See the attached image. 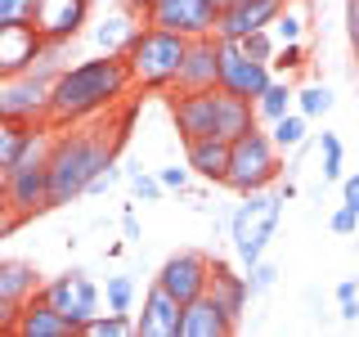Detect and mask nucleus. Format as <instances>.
I'll return each instance as SVG.
<instances>
[{"label":"nucleus","instance_id":"nucleus-29","mask_svg":"<svg viewBox=\"0 0 359 337\" xmlns=\"http://www.w3.org/2000/svg\"><path fill=\"white\" fill-rule=\"evenodd\" d=\"M104 297H108V310L130 315V310H135V279H130V275H108Z\"/></svg>","mask_w":359,"mask_h":337},{"label":"nucleus","instance_id":"nucleus-10","mask_svg":"<svg viewBox=\"0 0 359 337\" xmlns=\"http://www.w3.org/2000/svg\"><path fill=\"white\" fill-rule=\"evenodd\" d=\"M144 22L153 27H171L180 37H216L220 5L216 0H153V9L144 14Z\"/></svg>","mask_w":359,"mask_h":337},{"label":"nucleus","instance_id":"nucleus-23","mask_svg":"<svg viewBox=\"0 0 359 337\" xmlns=\"http://www.w3.org/2000/svg\"><path fill=\"white\" fill-rule=\"evenodd\" d=\"M135 37H140V22H130L126 14H112V18H104L95 27V45L108 50V54H126Z\"/></svg>","mask_w":359,"mask_h":337},{"label":"nucleus","instance_id":"nucleus-8","mask_svg":"<svg viewBox=\"0 0 359 337\" xmlns=\"http://www.w3.org/2000/svg\"><path fill=\"white\" fill-rule=\"evenodd\" d=\"M41 297L50 301L54 310H63L67 319H72V329H76V333H81V329H86V319H95L99 306H104V288H99L81 265L67 270V275H54L50 284H41Z\"/></svg>","mask_w":359,"mask_h":337},{"label":"nucleus","instance_id":"nucleus-45","mask_svg":"<svg viewBox=\"0 0 359 337\" xmlns=\"http://www.w3.org/2000/svg\"><path fill=\"white\" fill-rule=\"evenodd\" d=\"M278 194L292 202V198H297V180H292V176H287V180H278Z\"/></svg>","mask_w":359,"mask_h":337},{"label":"nucleus","instance_id":"nucleus-18","mask_svg":"<svg viewBox=\"0 0 359 337\" xmlns=\"http://www.w3.org/2000/svg\"><path fill=\"white\" fill-rule=\"evenodd\" d=\"M220 86V37H194L184 54V67H180L175 95H189V90H216Z\"/></svg>","mask_w":359,"mask_h":337},{"label":"nucleus","instance_id":"nucleus-24","mask_svg":"<svg viewBox=\"0 0 359 337\" xmlns=\"http://www.w3.org/2000/svg\"><path fill=\"white\" fill-rule=\"evenodd\" d=\"M292 108H297V90L287 86V77H274V81L265 86V95L256 99V112H261V121H278V117H287Z\"/></svg>","mask_w":359,"mask_h":337},{"label":"nucleus","instance_id":"nucleus-13","mask_svg":"<svg viewBox=\"0 0 359 337\" xmlns=\"http://www.w3.org/2000/svg\"><path fill=\"white\" fill-rule=\"evenodd\" d=\"M287 9V0H229L220 9V22H216V37L220 41H243L261 27H274V18Z\"/></svg>","mask_w":359,"mask_h":337},{"label":"nucleus","instance_id":"nucleus-38","mask_svg":"<svg viewBox=\"0 0 359 337\" xmlns=\"http://www.w3.org/2000/svg\"><path fill=\"white\" fill-rule=\"evenodd\" d=\"M117 180H126V171H117V162H112V166H104V171L90 180L86 194H108V189H117Z\"/></svg>","mask_w":359,"mask_h":337},{"label":"nucleus","instance_id":"nucleus-36","mask_svg":"<svg viewBox=\"0 0 359 337\" xmlns=\"http://www.w3.org/2000/svg\"><path fill=\"white\" fill-rule=\"evenodd\" d=\"M32 9H36V0H0V27H9V22H32Z\"/></svg>","mask_w":359,"mask_h":337},{"label":"nucleus","instance_id":"nucleus-22","mask_svg":"<svg viewBox=\"0 0 359 337\" xmlns=\"http://www.w3.org/2000/svg\"><path fill=\"white\" fill-rule=\"evenodd\" d=\"M207 292H211V297H216L220 306L233 315V319L243 324V310H247V301H252V284H247V270L238 275V270H233L229 261H220V256H216V261H211V288H207Z\"/></svg>","mask_w":359,"mask_h":337},{"label":"nucleus","instance_id":"nucleus-44","mask_svg":"<svg viewBox=\"0 0 359 337\" xmlns=\"http://www.w3.org/2000/svg\"><path fill=\"white\" fill-rule=\"evenodd\" d=\"M355 292H359V279H341V284H337V301H341V297H355Z\"/></svg>","mask_w":359,"mask_h":337},{"label":"nucleus","instance_id":"nucleus-20","mask_svg":"<svg viewBox=\"0 0 359 337\" xmlns=\"http://www.w3.org/2000/svg\"><path fill=\"white\" fill-rule=\"evenodd\" d=\"M229 153H233V140H220V135L184 144V162L194 166V176L207 180V185H224V176H229Z\"/></svg>","mask_w":359,"mask_h":337},{"label":"nucleus","instance_id":"nucleus-7","mask_svg":"<svg viewBox=\"0 0 359 337\" xmlns=\"http://www.w3.org/2000/svg\"><path fill=\"white\" fill-rule=\"evenodd\" d=\"M283 180V149L274 144V135L252 126L247 135L233 140V153H229V176H224V189L233 194H256V189H269Z\"/></svg>","mask_w":359,"mask_h":337},{"label":"nucleus","instance_id":"nucleus-28","mask_svg":"<svg viewBox=\"0 0 359 337\" xmlns=\"http://www.w3.org/2000/svg\"><path fill=\"white\" fill-rule=\"evenodd\" d=\"M81 333H90V337H130V333H140V329H135L130 315L108 310V315H95V319H86Z\"/></svg>","mask_w":359,"mask_h":337},{"label":"nucleus","instance_id":"nucleus-16","mask_svg":"<svg viewBox=\"0 0 359 337\" xmlns=\"http://www.w3.org/2000/svg\"><path fill=\"white\" fill-rule=\"evenodd\" d=\"M45 50H50V41H45L32 22H9V27H0V77H18V72H27V67H36Z\"/></svg>","mask_w":359,"mask_h":337},{"label":"nucleus","instance_id":"nucleus-41","mask_svg":"<svg viewBox=\"0 0 359 337\" xmlns=\"http://www.w3.org/2000/svg\"><path fill=\"white\" fill-rule=\"evenodd\" d=\"M341 202H346V207H355V211H359V171L341 180Z\"/></svg>","mask_w":359,"mask_h":337},{"label":"nucleus","instance_id":"nucleus-46","mask_svg":"<svg viewBox=\"0 0 359 337\" xmlns=\"http://www.w3.org/2000/svg\"><path fill=\"white\" fill-rule=\"evenodd\" d=\"M130 5L140 9V14H149V9H153V0H130Z\"/></svg>","mask_w":359,"mask_h":337},{"label":"nucleus","instance_id":"nucleus-4","mask_svg":"<svg viewBox=\"0 0 359 337\" xmlns=\"http://www.w3.org/2000/svg\"><path fill=\"white\" fill-rule=\"evenodd\" d=\"M184 54H189V37H180L171 27H153L144 22L140 37L130 41L126 50V67H130V81L135 90H175L180 81V67H184Z\"/></svg>","mask_w":359,"mask_h":337},{"label":"nucleus","instance_id":"nucleus-37","mask_svg":"<svg viewBox=\"0 0 359 337\" xmlns=\"http://www.w3.org/2000/svg\"><path fill=\"white\" fill-rule=\"evenodd\" d=\"M328 225H332V234H341V239H351V234L359 230V211H355V207H346V202H341V207L332 211V220H328Z\"/></svg>","mask_w":359,"mask_h":337},{"label":"nucleus","instance_id":"nucleus-35","mask_svg":"<svg viewBox=\"0 0 359 337\" xmlns=\"http://www.w3.org/2000/svg\"><path fill=\"white\" fill-rule=\"evenodd\" d=\"M247 284H252V297H265V292L278 284V265L274 261H256L247 270Z\"/></svg>","mask_w":359,"mask_h":337},{"label":"nucleus","instance_id":"nucleus-27","mask_svg":"<svg viewBox=\"0 0 359 337\" xmlns=\"http://www.w3.org/2000/svg\"><path fill=\"white\" fill-rule=\"evenodd\" d=\"M346 153H341V140H337L332 131H323L319 135V171H323V180H328V185H341L346 180Z\"/></svg>","mask_w":359,"mask_h":337},{"label":"nucleus","instance_id":"nucleus-3","mask_svg":"<svg viewBox=\"0 0 359 337\" xmlns=\"http://www.w3.org/2000/svg\"><path fill=\"white\" fill-rule=\"evenodd\" d=\"M50 144H54V126L41 121L32 131V144L22 149V157L9 171H0L5 180V207H14L22 220L41 216L54 207V189H50Z\"/></svg>","mask_w":359,"mask_h":337},{"label":"nucleus","instance_id":"nucleus-14","mask_svg":"<svg viewBox=\"0 0 359 337\" xmlns=\"http://www.w3.org/2000/svg\"><path fill=\"white\" fill-rule=\"evenodd\" d=\"M36 292H41V275H36L32 261H14V256L0 261V333L14 329L18 310L27 306Z\"/></svg>","mask_w":359,"mask_h":337},{"label":"nucleus","instance_id":"nucleus-40","mask_svg":"<svg viewBox=\"0 0 359 337\" xmlns=\"http://www.w3.org/2000/svg\"><path fill=\"white\" fill-rule=\"evenodd\" d=\"M157 176H162L166 189H180V194H184V189H189V176H194V166H162Z\"/></svg>","mask_w":359,"mask_h":337},{"label":"nucleus","instance_id":"nucleus-33","mask_svg":"<svg viewBox=\"0 0 359 337\" xmlns=\"http://www.w3.org/2000/svg\"><path fill=\"white\" fill-rule=\"evenodd\" d=\"M278 37V45H287V41H301V32H306V14L301 9H283V14L274 18V27H269Z\"/></svg>","mask_w":359,"mask_h":337},{"label":"nucleus","instance_id":"nucleus-21","mask_svg":"<svg viewBox=\"0 0 359 337\" xmlns=\"http://www.w3.org/2000/svg\"><path fill=\"white\" fill-rule=\"evenodd\" d=\"M229 333H238V319L211 292H202L198 301L184 306V337H229Z\"/></svg>","mask_w":359,"mask_h":337},{"label":"nucleus","instance_id":"nucleus-5","mask_svg":"<svg viewBox=\"0 0 359 337\" xmlns=\"http://www.w3.org/2000/svg\"><path fill=\"white\" fill-rule=\"evenodd\" d=\"M59 54H63V45H50L36 67H27L18 77H0V121H27V126L50 121L54 77L63 72Z\"/></svg>","mask_w":359,"mask_h":337},{"label":"nucleus","instance_id":"nucleus-30","mask_svg":"<svg viewBox=\"0 0 359 337\" xmlns=\"http://www.w3.org/2000/svg\"><path fill=\"white\" fill-rule=\"evenodd\" d=\"M332 104H337V95H332L328 86H301V90H297V108L306 112L310 121H314V117H323V112H328Z\"/></svg>","mask_w":359,"mask_h":337},{"label":"nucleus","instance_id":"nucleus-9","mask_svg":"<svg viewBox=\"0 0 359 337\" xmlns=\"http://www.w3.org/2000/svg\"><path fill=\"white\" fill-rule=\"evenodd\" d=\"M224 99H229V90H224V86L175 95L171 117H175L180 140L189 144V140H207V135H220V126H224ZM220 140H224V135H220Z\"/></svg>","mask_w":359,"mask_h":337},{"label":"nucleus","instance_id":"nucleus-39","mask_svg":"<svg viewBox=\"0 0 359 337\" xmlns=\"http://www.w3.org/2000/svg\"><path fill=\"white\" fill-rule=\"evenodd\" d=\"M346 41H351L355 63H359V0H346Z\"/></svg>","mask_w":359,"mask_h":337},{"label":"nucleus","instance_id":"nucleus-12","mask_svg":"<svg viewBox=\"0 0 359 337\" xmlns=\"http://www.w3.org/2000/svg\"><path fill=\"white\" fill-rule=\"evenodd\" d=\"M157 284H162L166 292H175L180 301H198L202 292L211 288V256L207 252H175V256H166L162 270H157Z\"/></svg>","mask_w":359,"mask_h":337},{"label":"nucleus","instance_id":"nucleus-19","mask_svg":"<svg viewBox=\"0 0 359 337\" xmlns=\"http://www.w3.org/2000/svg\"><path fill=\"white\" fill-rule=\"evenodd\" d=\"M9 333H14V337H72L76 329H72V319H67L63 310H54L50 301L36 292V297L18 310V319H14Z\"/></svg>","mask_w":359,"mask_h":337},{"label":"nucleus","instance_id":"nucleus-34","mask_svg":"<svg viewBox=\"0 0 359 337\" xmlns=\"http://www.w3.org/2000/svg\"><path fill=\"white\" fill-rule=\"evenodd\" d=\"M301 63H306V45H301V41H287V45H278V50H274V63H269V67L287 77V72H297Z\"/></svg>","mask_w":359,"mask_h":337},{"label":"nucleus","instance_id":"nucleus-26","mask_svg":"<svg viewBox=\"0 0 359 337\" xmlns=\"http://www.w3.org/2000/svg\"><path fill=\"white\" fill-rule=\"evenodd\" d=\"M32 131L27 121H0V171H9V166L22 157V149L32 144Z\"/></svg>","mask_w":359,"mask_h":337},{"label":"nucleus","instance_id":"nucleus-1","mask_svg":"<svg viewBox=\"0 0 359 337\" xmlns=\"http://www.w3.org/2000/svg\"><path fill=\"white\" fill-rule=\"evenodd\" d=\"M135 90L126 54H95V59H81L72 67H63L54 77V99H50V126H76V121H90L99 112L117 108Z\"/></svg>","mask_w":359,"mask_h":337},{"label":"nucleus","instance_id":"nucleus-25","mask_svg":"<svg viewBox=\"0 0 359 337\" xmlns=\"http://www.w3.org/2000/svg\"><path fill=\"white\" fill-rule=\"evenodd\" d=\"M269 135H274V144H278L283 153H287V149H301V144L310 140V117H306L301 108H292L287 117L269 121Z\"/></svg>","mask_w":359,"mask_h":337},{"label":"nucleus","instance_id":"nucleus-6","mask_svg":"<svg viewBox=\"0 0 359 337\" xmlns=\"http://www.w3.org/2000/svg\"><path fill=\"white\" fill-rule=\"evenodd\" d=\"M283 194H269V189H256V194H243V202L233 207V220H229V243H233V256H238L243 270H252L256 261H265L269 252V239H274L278 220H283Z\"/></svg>","mask_w":359,"mask_h":337},{"label":"nucleus","instance_id":"nucleus-31","mask_svg":"<svg viewBox=\"0 0 359 337\" xmlns=\"http://www.w3.org/2000/svg\"><path fill=\"white\" fill-rule=\"evenodd\" d=\"M126 185L135 189V198H140V202H162L166 198L162 176H149V171H140V166H126Z\"/></svg>","mask_w":359,"mask_h":337},{"label":"nucleus","instance_id":"nucleus-15","mask_svg":"<svg viewBox=\"0 0 359 337\" xmlns=\"http://www.w3.org/2000/svg\"><path fill=\"white\" fill-rule=\"evenodd\" d=\"M90 18V0H36L32 9V27L50 45H67Z\"/></svg>","mask_w":359,"mask_h":337},{"label":"nucleus","instance_id":"nucleus-43","mask_svg":"<svg viewBox=\"0 0 359 337\" xmlns=\"http://www.w3.org/2000/svg\"><path fill=\"white\" fill-rule=\"evenodd\" d=\"M121 230H126V239H130V243L140 239V220H135V211H121Z\"/></svg>","mask_w":359,"mask_h":337},{"label":"nucleus","instance_id":"nucleus-11","mask_svg":"<svg viewBox=\"0 0 359 337\" xmlns=\"http://www.w3.org/2000/svg\"><path fill=\"white\" fill-rule=\"evenodd\" d=\"M269 81H274V67L269 63L252 59L238 41H220V86L229 90V95H243V99L256 104Z\"/></svg>","mask_w":359,"mask_h":337},{"label":"nucleus","instance_id":"nucleus-17","mask_svg":"<svg viewBox=\"0 0 359 337\" xmlns=\"http://www.w3.org/2000/svg\"><path fill=\"white\" fill-rule=\"evenodd\" d=\"M135 329H140V337H184V301L162 284H153L144 292V310Z\"/></svg>","mask_w":359,"mask_h":337},{"label":"nucleus","instance_id":"nucleus-2","mask_svg":"<svg viewBox=\"0 0 359 337\" xmlns=\"http://www.w3.org/2000/svg\"><path fill=\"white\" fill-rule=\"evenodd\" d=\"M126 140V131L104 121V126H54V144H50V189H54V207H67L90 189L104 166L117 162V149Z\"/></svg>","mask_w":359,"mask_h":337},{"label":"nucleus","instance_id":"nucleus-42","mask_svg":"<svg viewBox=\"0 0 359 337\" xmlns=\"http://www.w3.org/2000/svg\"><path fill=\"white\" fill-rule=\"evenodd\" d=\"M337 306H341V324H355L359 319V292H355V297H341Z\"/></svg>","mask_w":359,"mask_h":337},{"label":"nucleus","instance_id":"nucleus-32","mask_svg":"<svg viewBox=\"0 0 359 337\" xmlns=\"http://www.w3.org/2000/svg\"><path fill=\"white\" fill-rule=\"evenodd\" d=\"M247 54H252V59H261V63H274V50H278V37L269 27H261V32H252V37H243L238 41Z\"/></svg>","mask_w":359,"mask_h":337}]
</instances>
